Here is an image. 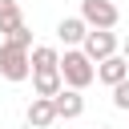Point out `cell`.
Here are the masks:
<instances>
[{"label": "cell", "instance_id": "6da1fadb", "mask_svg": "<svg viewBox=\"0 0 129 129\" xmlns=\"http://www.w3.org/2000/svg\"><path fill=\"white\" fill-rule=\"evenodd\" d=\"M60 77H64V89L85 93V89L97 81V64L85 56V48H64V56H60Z\"/></svg>", "mask_w": 129, "mask_h": 129}, {"label": "cell", "instance_id": "7a4b0ae2", "mask_svg": "<svg viewBox=\"0 0 129 129\" xmlns=\"http://www.w3.org/2000/svg\"><path fill=\"white\" fill-rule=\"evenodd\" d=\"M0 77L12 81V85L28 81V77H32V52H28V48H16V44H8V40H0Z\"/></svg>", "mask_w": 129, "mask_h": 129}, {"label": "cell", "instance_id": "3957f363", "mask_svg": "<svg viewBox=\"0 0 129 129\" xmlns=\"http://www.w3.org/2000/svg\"><path fill=\"white\" fill-rule=\"evenodd\" d=\"M93 32H113L117 28V20H121V12H117V4L113 0H81V12H77Z\"/></svg>", "mask_w": 129, "mask_h": 129}, {"label": "cell", "instance_id": "277c9868", "mask_svg": "<svg viewBox=\"0 0 129 129\" xmlns=\"http://www.w3.org/2000/svg\"><path fill=\"white\" fill-rule=\"evenodd\" d=\"M117 52H121V36H117V32H89L85 56H89L93 64H101V60H109V56H117Z\"/></svg>", "mask_w": 129, "mask_h": 129}, {"label": "cell", "instance_id": "5b68a950", "mask_svg": "<svg viewBox=\"0 0 129 129\" xmlns=\"http://www.w3.org/2000/svg\"><path fill=\"white\" fill-rule=\"evenodd\" d=\"M89 24L81 20V16H64L60 24H56V40L64 44V48H85V40H89Z\"/></svg>", "mask_w": 129, "mask_h": 129}, {"label": "cell", "instance_id": "8992f818", "mask_svg": "<svg viewBox=\"0 0 129 129\" xmlns=\"http://www.w3.org/2000/svg\"><path fill=\"white\" fill-rule=\"evenodd\" d=\"M24 121H28V129H48V125L60 121V117H56V105H52L48 97H32L28 109H24Z\"/></svg>", "mask_w": 129, "mask_h": 129}, {"label": "cell", "instance_id": "52a82bcc", "mask_svg": "<svg viewBox=\"0 0 129 129\" xmlns=\"http://www.w3.org/2000/svg\"><path fill=\"white\" fill-rule=\"evenodd\" d=\"M97 81L101 85H109V89H117L121 81H129V60L117 52V56H109V60H101L97 64Z\"/></svg>", "mask_w": 129, "mask_h": 129}, {"label": "cell", "instance_id": "ba28073f", "mask_svg": "<svg viewBox=\"0 0 129 129\" xmlns=\"http://www.w3.org/2000/svg\"><path fill=\"white\" fill-rule=\"evenodd\" d=\"M32 93H36V97H48V101L60 97V93H64V77H60V69H56V73H32Z\"/></svg>", "mask_w": 129, "mask_h": 129}, {"label": "cell", "instance_id": "9c48e42d", "mask_svg": "<svg viewBox=\"0 0 129 129\" xmlns=\"http://www.w3.org/2000/svg\"><path fill=\"white\" fill-rule=\"evenodd\" d=\"M52 105H56V117H64V121H77L85 113V97L77 89H64L60 97H52Z\"/></svg>", "mask_w": 129, "mask_h": 129}, {"label": "cell", "instance_id": "30bf717a", "mask_svg": "<svg viewBox=\"0 0 129 129\" xmlns=\"http://www.w3.org/2000/svg\"><path fill=\"white\" fill-rule=\"evenodd\" d=\"M16 28H24V12L16 0H0V40H8Z\"/></svg>", "mask_w": 129, "mask_h": 129}, {"label": "cell", "instance_id": "8fae6325", "mask_svg": "<svg viewBox=\"0 0 129 129\" xmlns=\"http://www.w3.org/2000/svg\"><path fill=\"white\" fill-rule=\"evenodd\" d=\"M60 69V48L56 44H36L32 48V73H56Z\"/></svg>", "mask_w": 129, "mask_h": 129}, {"label": "cell", "instance_id": "7c38bea8", "mask_svg": "<svg viewBox=\"0 0 129 129\" xmlns=\"http://www.w3.org/2000/svg\"><path fill=\"white\" fill-rule=\"evenodd\" d=\"M8 44H16V48H28V52L36 48V44H32V32H28V24H24V28H16V32L8 36Z\"/></svg>", "mask_w": 129, "mask_h": 129}, {"label": "cell", "instance_id": "4fadbf2b", "mask_svg": "<svg viewBox=\"0 0 129 129\" xmlns=\"http://www.w3.org/2000/svg\"><path fill=\"white\" fill-rule=\"evenodd\" d=\"M113 109H121V113H129V81H121V85L113 89Z\"/></svg>", "mask_w": 129, "mask_h": 129}, {"label": "cell", "instance_id": "5bb4252c", "mask_svg": "<svg viewBox=\"0 0 129 129\" xmlns=\"http://www.w3.org/2000/svg\"><path fill=\"white\" fill-rule=\"evenodd\" d=\"M121 56H125V60H129V36H125V40H121Z\"/></svg>", "mask_w": 129, "mask_h": 129}, {"label": "cell", "instance_id": "9a60e30c", "mask_svg": "<svg viewBox=\"0 0 129 129\" xmlns=\"http://www.w3.org/2000/svg\"><path fill=\"white\" fill-rule=\"evenodd\" d=\"M97 129H113V125H97Z\"/></svg>", "mask_w": 129, "mask_h": 129}]
</instances>
